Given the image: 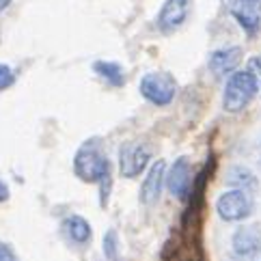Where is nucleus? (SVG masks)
Returning a JSON list of instances; mask_svg holds the SVG:
<instances>
[{"label":"nucleus","instance_id":"f257e3e1","mask_svg":"<svg viewBox=\"0 0 261 261\" xmlns=\"http://www.w3.org/2000/svg\"><path fill=\"white\" fill-rule=\"evenodd\" d=\"M73 175L85 184H99L110 175V160L99 138H89L73 155Z\"/></svg>","mask_w":261,"mask_h":261},{"label":"nucleus","instance_id":"f03ea898","mask_svg":"<svg viewBox=\"0 0 261 261\" xmlns=\"http://www.w3.org/2000/svg\"><path fill=\"white\" fill-rule=\"evenodd\" d=\"M259 87V80L248 69L231 73L227 78L225 93H222V108L227 113H242L255 99Z\"/></svg>","mask_w":261,"mask_h":261},{"label":"nucleus","instance_id":"7ed1b4c3","mask_svg":"<svg viewBox=\"0 0 261 261\" xmlns=\"http://www.w3.org/2000/svg\"><path fill=\"white\" fill-rule=\"evenodd\" d=\"M141 95L153 106H169L175 99L177 93V80L169 71H149L141 78L138 85Z\"/></svg>","mask_w":261,"mask_h":261},{"label":"nucleus","instance_id":"20e7f679","mask_svg":"<svg viewBox=\"0 0 261 261\" xmlns=\"http://www.w3.org/2000/svg\"><path fill=\"white\" fill-rule=\"evenodd\" d=\"M255 210V194L244 190H227L216 201V214L225 222H240L248 218Z\"/></svg>","mask_w":261,"mask_h":261},{"label":"nucleus","instance_id":"39448f33","mask_svg":"<svg viewBox=\"0 0 261 261\" xmlns=\"http://www.w3.org/2000/svg\"><path fill=\"white\" fill-rule=\"evenodd\" d=\"M149 160H151V149L141 141H129L123 143L119 149V173L121 177H127V179H134L145 169Z\"/></svg>","mask_w":261,"mask_h":261},{"label":"nucleus","instance_id":"423d86ee","mask_svg":"<svg viewBox=\"0 0 261 261\" xmlns=\"http://www.w3.org/2000/svg\"><path fill=\"white\" fill-rule=\"evenodd\" d=\"M194 179H197V173L192 169V162L186 155H179L171 164L169 173H166V188H169V192L175 199L186 201V199H190Z\"/></svg>","mask_w":261,"mask_h":261},{"label":"nucleus","instance_id":"0eeeda50","mask_svg":"<svg viewBox=\"0 0 261 261\" xmlns=\"http://www.w3.org/2000/svg\"><path fill=\"white\" fill-rule=\"evenodd\" d=\"M231 248L238 261H257L261 255V229L255 225H242L233 233Z\"/></svg>","mask_w":261,"mask_h":261},{"label":"nucleus","instance_id":"6e6552de","mask_svg":"<svg viewBox=\"0 0 261 261\" xmlns=\"http://www.w3.org/2000/svg\"><path fill=\"white\" fill-rule=\"evenodd\" d=\"M166 184V162L164 160H155L151 166H149V171L145 175V179L141 184V192H138V199H141L143 205H153L158 203L162 194V188Z\"/></svg>","mask_w":261,"mask_h":261},{"label":"nucleus","instance_id":"1a4fd4ad","mask_svg":"<svg viewBox=\"0 0 261 261\" xmlns=\"http://www.w3.org/2000/svg\"><path fill=\"white\" fill-rule=\"evenodd\" d=\"M190 13V0H166L162 9L158 11L155 24L162 33H173L186 22Z\"/></svg>","mask_w":261,"mask_h":261},{"label":"nucleus","instance_id":"9d476101","mask_svg":"<svg viewBox=\"0 0 261 261\" xmlns=\"http://www.w3.org/2000/svg\"><path fill=\"white\" fill-rule=\"evenodd\" d=\"M242 63V48L240 45H229V48L214 50L207 59V67L216 78L231 76L238 71V65Z\"/></svg>","mask_w":261,"mask_h":261},{"label":"nucleus","instance_id":"9b49d317","mask_svg":"<svg viewBox=\"0 0 261 261\" xmlns=\"http://www.w3.org/2000/svg\"><path fill=\"white\" fill-rule=\"evenodd\" d=\"M231 15L250 37H255L261 29V0H238L231 9Z\"/></svg>","mask_w":261,"mask_h":261},{"label":"nucleus","instance_id":"f8f14e48","mask_svg":"<svg viewBox=\"0 0 261 261\" xmlns=\"http://www.w3.org/2000/svg\"><path fill=\"white\" fill-rule=\"evenodd\" d=\"M61 231L65 233V238H67L69 242H73V244H78V246L89 244L91 238H93L91 222H89L87 218L78 216V214H71V216L63 218V222H61Z\"/></svg>","mask_w":261,"mask_h":261},{"label":"nucleus","instance_id":"ddd939ff","mask_svg":"<svg viewBox=\"0 0 261 261\" xmlns=\"http://www.w3.org/2000/svg\"><path fill=\"white\" fill-rule=\"evenodd\" d=\"M227 184L231 186V190H244L248 194H255L259 188V181L255 173L246 169V166H231L227 171Z\"/></svg>","mask_w":261,"mask_h":261},{"label":"nucleus","instance_id":"4468645a","mask_svg":"<svg viewBox=\"0 0 261 261\" xmlns=\"http://www.w3.org/2000/svg\"><path fill=\"white\" fill-rule=\"evenodd\" d=\"M93 69L95 73L106 80L110 87H123L125 85V71L121 67L119 63H113V61H95L93 63Z\"/></svg>","mask_w":261,"mask_h":261},{"label":"nucleus","instance_id":"2eb2a0df","mask_svg":"<svg viewBox=\"0 0 261 261\" xmlns=\"http://www.w3.org/2000/svg\"><path fill=\"white\" fill-rule=\"evenodd\" d=\"M101 250H104L106 261H119L121 259V246H119V233L115 229H108L104 233V242H101Z\"/></svg>","mask_w":261,"mask_h":261},{"label":"nucleus","instance_id":"dca6fc26","mask_svg":"<svg viewBox=\"0 0 261 261\" xmlns=\"http://www.w3.org/2000/svg\"><path fill=\"white\" fill-rule=\"evenodd\" d=\"M13 82H15V71L9 67V65L0 63V91L13 87Z\"/></svg>","mask_w":261,"mask_h":261},{"label":"nucleus","instance_id":"f3484780","mask_svg":"<svg viewBox=\"0 0 261 261\" xmlns=\"http://www.w3.org/2000/svg\"><path fill=\"white\" fill-rule=\"evenodd\" d=\"M0 261H20V257L15 255V250L3 240H0Z\"/></svg>","mask_w":261,"mask_h":261},{"label":"nucleus","instance_id":"a211bd4d","mask_svg":"<svg viewBox=\"0 0 261 261\" xmlns=\"http://www.w3.org/2000/svg\"><path fill=\"white\" fill-rule=\"evenodd\" d=\"M248 71L253 73V76L259 80V85H261V57H253L248 61Z\"/></svg>","mask_w":261,"mask_h":261},{"label":"nucleus","instance_id":"6ab92c4d","mask_svg":"<svg viewBox=\"0 0 261 261\" xmlns=\"http://www.w3.org/2000/svg\"><path fill=\"white\" fill-rule=\"evenodd\" d=\"M7 199H9V188H7V184L0 179V203L7 201Z\"/></svg>","mask_w":261,"mask_h":261},{"label":"nucleus","instance_id":"aec40b11","mask_svg":"<svg viewBox=\"0 0 261 261\" xmlns=\"http://www.w3.org/2000/svg\"><path fill=\"white\" fill-rule=\"evenodd\" d=\"M9 5H11V0H0V13H3Z\"/></svg>","mask_w":261,"mask_h":261}]
</instances>
